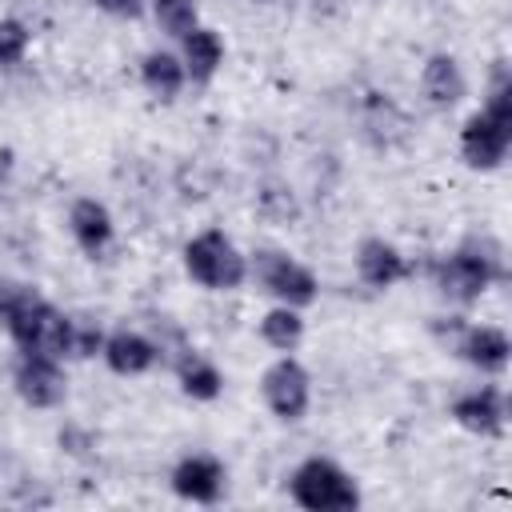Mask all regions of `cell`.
Here are the masks:
<instances>
[{
  "instance_id": "cell-17",
  "label": "cell",
  "mask_w": 512,
  "mask_h": 512,
  "mask_svg": "<svg viewBox=\"0 0 512 512\" xmlns=\"http://www.w3.org/2000/svg\"><path fill=\"white\" fill-rule=\"evenodd\" d=\"M140 84L156 96V100H176L180 88L188 84V72L180 64V52H168V48H152L144 60H140Z\"/></svg>"
},
{
  "instance_id": "cell-20",
  "label": "cell",
  "mask_w": 512,
  "mask_h": 512,
  "mask_svg": "<svg viewBox=\"0 0 512 512\" xmlns=\"http://www.w3.org/2000/svg\"><path fill=\"white\" fill-rule=\"evenodd\" d=\"M152 16L160 24V32H168L172 40L188 36L200 24V8L196 0H152Z\"/></svg>"
},
{
  "instance_id": "cell-24",
  "label": "cell",
  "mask_w": 512,
  "mask_h": 512,
  "mask_svg": "<svg viewBox=\"0 0 512 512\" xmlns=\"http://www.w3.org/2000/svg\"><path fill=\"white\" fill-rule=\"evenodd\" d=\"M100 348H104V332H100V328H92V324H76V328H72V356H76V360L100 356Z\"/></svg>"
},
{
  "instance_id": "cell-11",
  "label": "cell",
  "mask_w": 512,
  "mask_h": 512,
  "mask_svg": "<svg viewBox=\"0 0 512 512\" xmlns=\"http://www.w3.org/2000/svg\"><path fill=\"white\" fill-rule=\"evenodd\" d=\"M456 356H460L464 364H472V368L496 376V372H504L508 360H512V340H508V332L496 328V324H464L460 336H456Z\"/></svg>"
},
{
  "instance_id": "cell-18",
  "label": "cell",
  "mask_w": 512,
  "mask_h": 512,
  "mask_svg": "<svg viewBox=\"0 0 512 512\" xmlns=\"http://www.w3.org/2000/svg\"><path fill=\"white\" fill-rule=\"evenodd\" d=\"M176 380H180V392L192 396V400H216L224 392V372L196 348H184L176 356Z\"/></svg>"
},
{
  "instance_id": "cell-14",
  "label": "cell",
  "mask_w": 512,
  "mask_h": 512,
  "mask_svg": "<svg viewBox=\"0 0 512 512\" xmlns=\"http://www.w3.org/2000/svg\"><path fill=\"white\" fill-rule=\"evenodd\" d=\"M408 260L400 256V248L384 236H364L356 244V276L368 284V288H392L408 276Z\"/></svg>"
},
{
  "instance_id": "cell-21",
  "label": "cell",
  "mask_w": 512,
  "mask_h": 512,
  "mask_svg": "<svg viewBox=\"0 0 512 512\" xmlns=\"http://www.w3.org/2000/svg\"><path fill=\"white\" fill-rule=\"evenodd\" d=\"M392 120H404V116L396 112V104H392V100H384L380 92H368L364 124H368V132H372L380 144H392V140L400 136V128H392Z\"/></svg>"
},
{
  "instance_id": "cell-16",
  "label": "cell",
  "mask_w": 512,
  "mask_h": 512,
  "mask_svg": "<svg viewBox=\"0 0 512 512\" xmlns=\"http://www.w3.org/2000/svg\"><path fill=\"white\" fill-rule=\"evenodd\" d=\"M180 64L192 84H208L224 64V40L212 28L196 24L188 36H180Z\"/></svg>"
},
{
  "instance_id": "cell-10",
  "label": "cell",
  "mask_w": 512,
  "mask_h": 512,
  "mask_svg": "<svg viewBox=\"0 0 512 512\" xmlns=\"http://www.w3.org/2000/svg\"><path fill=\"white\" fill-rule=\"evenodd\" d=\"M452 420L472 432V436H500L504 432V420H508V404H504V392L496 384H480L464 396L452 400Z\"/></svg>"
},
{
  "instance_id": "cell-15",
  "label": "cell",
  "mask_w": 512,
  "mask_h": 512,
  "mask_svg": "<svg viewBox=\"0 0 512 512\" xmlns=\"http://www.w3.org/2000/svg\"><path fill=\"white\" fill-rule=\"evenodd\" d=\"M420 96H424L428 108H440V112H444V108H456V104L468 96V80H464L456 56L432 52V56L424 60V68H420Z\"/></svg>"
},
{
  "instance_id": "cell-7",
  "label": "cell",
  "mask_w": 512,
  "mask_h": 512,
  "mask_svg": "<svg viewBox=\"0 0 512 512\" xmlns=\"http://www.w3.org/2000/svg\"><path fill=\"white\" fill-rule=\"evenodd\" d=\"M260 396H264V404L276 420L296 424L312 408V376L292 352H280L260 376Z\"/></svg>"
},
{
  "instance_id": "cell-23",
  "label": "cell",
  "mask_w": 512,
  "mask_h": 512,
  "mask_svg": "<svg viewBox=\"0 0 512 512\" xmlns=\"http://www.w3.org/2000/svg\"><path fill=\"white\" fill-rule=\"evenodd\" d=\"M256 208H260V216H272V220H292V216H296V200H292V192L280 188V184H268V188L260 192Z\"/></svg>"
},
{
  "instance_id": "cell-22",
  "label": "cell",
  "mask_w": 512,
  "mask_h": 512,
  "mask_svg": "<svg viewBox=\"0 0 512 512\" xmlns=\"http://www.w3.org/2000/svg\"><path fill=\"white\" fill-rule=\"evenodd\" d=\"M28 44H32L28 24L16 16H4L0 20V68H16L28 56Z\"/></svg>"
},
{
  "instance_id": "cell-12",
  "label": "cell",
  "mask_w": 512,
  "mask_h": 512,
  "mask_svg": "<svg viewBox=\"0 0 512 512\" xmlns=\"http://www.w3.org/2000/svg\"><path fill=\"white\" fill-rule=\"evenodd\" d=\"M100 356L116 376H144L160 364V344L136 328H116L104 336Z\"/></svg>"
},
{
  "instance_id": "cell-13",
  "label": "cell",
  "mask_w": 512,
  "mask_h": 512,
  "mask_svg": "<svg viewBox=\"0 0 512 512\" xmlns=\"http://www.w3.org/2000/svg\"><path fill=\"white\" fill-rule=\"evenodd\" d=\"M68 232H72V240H76L92 260L104 256L108 244H112V236H116V224H112L108 204L96 200V196L72 200V208H68Z\"/></svg>"
},
{
  "instance_id": "cell-1",
  "label": "cell",
  "mask_w": 512,
  "mask_h": 512,
  "mask_svg": "<svg viewBox=\"0 0 512 512\" xmlns=\"http://www.w3.org/2000/svg\"><path fill=\"white\" fill-rule=\"evenodd\" d=\"M508 144H512V80L500 68L488 88V100L460 128V160L476 172H492L504 164Z\"/></svg>"
},
{
  "instance_id": "cell-4",
  "label": "cell",
  "mask_w": 512,
  "mask_h": 512,
  "mask_svg": "<svg viewBox=\"0 0 512 512\" xmlns=\"http://www.w3.org/2000/svg\"><path fill=\"white\" fill-rule=\"evenodd\" d=\"M184 272L208 292H236L248 284V256L220 228H204L184 244Z\"/></svg>"
},
{
  "instance_id": "cell-25",
  "label": "cell",
  "mask_w": 512,
  "mask_h": 512,
  "mask_svg": "<svg viewBox=\"0 0 512 512\" xmlns=\"http://www.w3.org/2000/svg\"><path fill=\"white\" fill-rule=\"evenodd\" d=\"M100 12H108V16H140V0H92Z\"/></svg>"
},
{
  "instance_id": "cell-5",
  "label": "cell",
  "mask_w": 512,
  "mask_h": 512,
  "mask_svg": "<svg viewBox=\"0 0 512 512\" xmlns=\"http://www.w3.org/2000/svg\"><path fill=\"white\" fill-rule=\"evenodd\" d=\"M288 496H292V504H300L308 512H352V508H360L356 480L328 456L300 460L288 476Z\"/></svg>"
},
{
  "instance_id": "cell-2",
  "label": "cell",
  "mask_w": 512,
  "mask_h": 512,
  "mask_svg": "<svg viewBox=\"0 0 512 512\" xmlns=\"http://www.w3.org/2000/svg\"><path fill=\"white\" fill-rule=\"evenodd\" d=\"M0 324L16 340V348L28 352V356H52V360H68L72 356V328H76V320H68L40 292H32L24 304H16Z\"/></svg>"
},
{
  "instance_id": "cell-8",
  "label": "cell",
  "mask_w": 512,
  "mask_h": 512,
  "mask_svg": "<svg viewBox=\"0 0 512 512\" xmlns=\"http://www.w3.org/2000/svg\"><path fill=\"white\" fill-rule=\"evenodd\" d=\"M12 384H16V396L28 408H56L68 396L64 360H52V356H28V352H20L16 372H12Z\"/></svg>"
},
{
  "instance_id": "cell-19",
  "label": "cell",
  "mask_w": 512,
  "mask_h": 512,
  "mask_svg": "<svg viewBox=\"0 0 512 512\" xmlns=\"http://www.w3.org/2000/svg\"><path fill=\"white\" fill-rule=\"evenodd\" d=\"M260 340L276 352H296L300 340H304V316L300 308L292 304H272L264 316H260Z\"/></svg>"
},
{
  "instance_id": "cell-9",
  "label": "cell",
  "mask_w": 512,
  "mask_h": 512,
  "mask_svg": "<svg viewBox=\"0 0 512 512\" xmlns=\"http://www.w3.org/2000/svg\"><path fill=\"white\" fill-rule=\"evenodd\" d=\"M172 492L188 504H220L228 492V468L212 452H188L172 468Z\"/></svg>"
},
{
  "instance_id": "cell-6",
  "label": "cell",
  "mask_w": 512,
  "mask_h": 512,
  "mask_svg": "<svg viewBox=\"0 0 512 512\" xmlns=\"http://www.w3.org/2000/svg\"><path fill=\"white\" fill-rule=\"evenodd\" d=\"M248 280H256L260 292H268L276 304H292V308H308L320 296L316 272L280 248H256L248 256Z\"/></svg>"
},
{
  "instance_id": "cell-3",
  "label": "cell",
  "mask_w": 512,
  "mask_h": 512,
  "mask_svg": "<svg viewBox=\"0 0 512 512\" xmlns=\"http://www.w3.org/2000/svg\"><path fill=\"white\" fill-rule=\"evenodd\" d=\"M504 280V256L492 240H468L436 264V288L452 304H476L492 284Z\"/></svg>"
}]
</instances>
